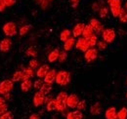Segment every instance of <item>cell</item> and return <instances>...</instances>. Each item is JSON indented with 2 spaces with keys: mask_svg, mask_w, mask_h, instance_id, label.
<instances>
[{
  "mask_svg": "<svg viewBox=\"0 0 127 119\" xmlns=\"http://www.w3.org/2000/svg\"><path fill=\"white\" fill-rule=\"evenodd\" d=\"M70 78H71V75H70L69 71L60 70L57 72L55 82L60 86H66L70 82Z\"/></svg>",
  "mask_w": 127,
  "mask_h": 119,
  "instance_id": "obj_1",
  "label": "cell"
},
{
  "mask_svg": "<svg viewBox=\"0 0 127 119\" xmlns=\"http://www.w3.org/2000/svg\"><path fill=\"white\" fill-rule=\"evenodd\" d=\"M67 93L66 92H60L56 97V103H57V111L63 112L66 109V100H67Z\"/></svg>",
  "mask_w": 127,
  "mask_h": 119,
  "instance_id": "obj_2",
  "label": "cell"
},
{
  "mask_svg": "<svg viewBox=\"0 0 127 119\" xmlns=\"http://www.w3.org/2000/svg\"><path fill=\"white\" fill-rule=\"evenodd\" d=\"M2 30H3L4 34L7 37L15 36L17 33H18V28H17V25L14 22H8V23H6L3 26Z\"/></svg>",
  "mask_w": 127,
  "mask_h": 119,
  "instance_id": "obj_3",
  "label": "cell"
},
{
  "mask_svg": "<svg viewBox=\"0 0 127 119\" xmlns=\"http://www.w3.org/2000/svg\"><path fill=\"white\" fill-rule=\"evenodd\" d=\"M116 38V32L113 29H105L102 32V40L107 42L108 44L112 43Z\"/></svg>",
  "mask_w": 127,
  "mask_h": 119,
  "instance_id": "obj_4",
  "label": "cell"
},
{
  "mask_svg": "<svg viewBox=\"0 0 127 119\" xmlns=\"http://www.w3.org/2000/svg\"><path fill=\"white\" fill-rule=\"evenodd\" d=\"M109 8H110V12L111 13L112 17L118 18V16L120 14V11L122 9L121 0H111L109 3Z\"/></svg>",
  "mask_w": 127,
  "mask_h": 119,
  "instance_id": "obj_5",
  "label": "cell"
},
{
  "mask_svg": "<svg viewBox=\"0 0 127 119\" xmlns=\"http://www.w3.org/2000/svg\"><path fill=\"white\" fill-rule=\"evenodd\" d=\"M13 88H14V82L10 79H5L0 82V94L3 96L7 93H11Z\"/></svg>",
  "mask_w": 127,
  "mask_h": 119,
  "instance_id": "obj_6",
  "label": "cell"
},
{
  "mask_svg": "<svg viewBox=\"0 0 127 119\" xmlns=\"http://www.w3.org/2000/svg\"><path fill=\"white\" fill-rule=\"evenodd\" d=\"M97 58H98V49L96 48H89L84 54V59L88 63L93 62L95 60H97Z\"/></svg>",
  "mask_w": 127,
  "mask_h": 119,
  "instance_id": "obj_7",
  "label": "cell"
},
{
  "mask_svg": "<svg viewBox=\"0 0 127 119\" xmlns=\"http://www.w3.org/2000/svg\"><path fill=\"white\" fill-rule=\"evenodd\" d=\"M45 98H46V96L43 95L40 91L36 92V93L34 94V96H33V99H32L33 105H34L35 107H39V106H41L42 104H45Z\"/></svg>",
  "mask_w": 127,
  "mask_h": 119,
  "instance_id": "obj_8",
  "label": "cell"
},
{
  "mask_svg": "<svg viewBox=\"0 0 127 119\" xmlns=\"http://www.w3.org/2000/svg\"><path fill=\"white\" fill-rule=\"evenodd\" d=\"M78 103H79V98H78V96L76 94H70V95H68L67 100H66V105H67V107L72 108V109L73 108H76Z\"/></svg>",
  "mask_w": 127,
  "mask_h": 119,
  "instance_id": "obj_9",
  "label": "cell"
},
{
  "mask_svg": "<svg viewBox=\"0 0 127 119\" xmlns=\"http://www.w3.org/2000/svg\"><path fill=\"white\" fill-rule=\"evenodd\" d=\"M89 25L92 27V29H93V30H94V32H95L96 34L102 33L103 30H105L104 26L102 25V23L99 20H97V19H91L90 22H89Z\"/></svg>",
  "mask_w": 127,
  "mask_h": 119,
  "instance_id": "obj_10",
  "label": "cell"
},
{
  "mask_svg": "<svg viewBox=\"0 0 127 119\" xmlns=\"http://www.w3.org/2000/svg\"><path fill=\"white\" fill-rule=\"evenodd\" d=\"M75 47L77 50H79L81 52H86L90 47L88 45V42H87V39L84 38V37H79L75 43Z\"/></svg>",
  "mask_w": 127,
  "mask_h": 119,
  "instance_id": "obj_11",
  "label": "cell"
},
{
  "mask_svg": "<svg viewBox=\"0 0 127 119\" xmlns=\"http://www.w3.org/2000/svg\"><path fill=\"white\" fill-rule=\"evenodd\" d=\"M85 28V25L83 23H77L73 29H72V31H71V34H72V37L74 38H79L81 37L82 33H83V30Z\"/></svg>",
  "mask_w": 127,
  "mask_h": 119,
  "instance_id": "obj_12",
  "label": "cell"
},
{
  "mask_svg": "<svg viewBox=\"0 0 127 119\" xmlns=\"http://www.w3.org/2000/svg\"><path fill=\"white\" fill-rule=\"evenodd\" d=\"M11 47H12V40L10 38L6 37V38H4V39H2L0 41V51L2 53L9 52L10 49H11Z\"/></svg>",
  "mask_w": 127,
  "mask_h": 119,
  "instance_id": "obj_13",
  "label": "cell"
},
{
  "mask_svg": "<svg viewBox=\"0 0 127 119\" xmlns=\"http://www.w3.org/2000/svg\"><path fill=\"white\" fill-rule=\"evenodd\" d=\"M49 70H50V66L48 64H42L38 67V69L36 71V76L40 79H42V78L44 79V77L47 75Z\"/></svg>",
  "mask_w": 127,
  "mask_h": 119,
  "instance_id": "obj_14",
  "label": "cell"
},
{
  "mask_svg": "<svg viewBox=\"0 0 127 119\" xmlns=\"http://www.w3.org/2000/svg\"><path fill=\"white\" fill-rule=\"evenodd\" d=\"M56 75H57V70L55 68H52L49 70L47 75L44 77V83L48 84H53L56 80Z\"/></svg>",
  "mask_w": 127,
  "mask_h": 119,
  "instance_id": "obj_15",
  "label": "cell"
},
{
  "mask_svg": "<svg viewBox=\"0 0 127 119\" xmlns=\"http://www.w3.org/2000/svg\"><path fill=\"white\" fill-rule=\"evenodd\" d=\"M105 118L106 119H117V109L114 106L109 107L105 111Z\"/></svg>",
  "mask_w": 127,
  "mask_h": 119,
  "instance_id": "obj_16",
  "label": "cell"
},
{
  "mask_svg": "<svg viewBox=\"0 0 127 119\" xmlns=\"http://www.w3.org/2000/svg\"><path fill=\"white\" fill-rule=\"evenodd\" d=\"M66 119H83V113L80 110H72L66 114Z\"/></svg>",
  "mask_w": 127,
  "mask_h": 119,
  "instance_id": "obj_17",
  "label": "cell"
},
{
  "mask_svg": "<svg viewBox=\"0 0 127 119\" xmlns=\"http://www.w3.org/2000/svg\"><path fill=\"white\" fill-rule=\"evenodd\" d=\"M75 43H76L75 38H74V37H70V38L67 39L65 42H64V50L65 52L70 51V50L73 48V46L75 45Z\"/></svg>",
  "mask_w": 127,
  "mask_h": 119,
  "instance_id": "obj_18",
  "label": "cell"
},
{
  "mask_svg": "<svg viewBox=\"0 0 127 119\" xmlns=\"http://www.w3.org/2000/svg\"><path fill=\"white\" fill-rule=\"evenodd\" d=\"M59 54H60V50L59 49H54L53 51H51L48 55V61L49 62H55L56 60L59 59Z\"/></svg>",
  "mask_w": 127,
  "mask_h": 119,
  "instance_id": "obj_19",
  "label": "cell"
},
{
  "mask_svg": "<svg viewBox=\"0 0 127 119\" xmlns=\"http://www.w3.org/2000/svg\"><path fill=\"white\" fill-rule=\"evenodd\" d=\"M102 110H103V108H102V105H101L100 103H95L94 104H92L91 107H90V113L92 115H99V114H101Z\"/></svg>",
  "mask_w": 127,
  "mask_h": 119,
  "instance_id": "obj_20",
  "label": "cell"
},
{
  "mask_svg": "<svg viewBox=\"0 0 127 119\" xmlns=\"http://www.w3.org/2000/svg\"><path fill=\"white\" fill-rule=\"evenodd\" d=\"M33 86V83L31 79H28V80H23L22 84H21V90L22 92L26 93V92H29L30 90L32 89V87Z\"/></svg>",
  "mask_w": 127,
  "mask_h": 119,
  "instance_id": "obj_21",
  "label": "cell"
},
{
  "mask_svg": "<svg viewBox=\"0 0 127 119\" xmlns=\"http://www.w3.org/2000/svg\"><path fill=\"white\" fill-rule=\"evenodd\" d=\"M95 32H94V30L92 29V27L88 24V25H85V28H84V30H83V33H82V37H84V38H89V37H91L93 34H94Z\"/></svg>",
  "mask_w": 127,
  "mask_h": 119,
  "instance_id": "obj_22",
  "label": "cell"
},
{
  "mask_svg": "<svg viewBox=\"0 0 127 119\" xmlns=\"http://www.w3.org/2000/svg\"><path fill=\"white\" fill-rule=\"evenodd\" d=\"M23 72H24V80L32 79V77L34 76V70H33L32 68H31L30 66L24 68V69H23Z\"/></svg>",
  "mask_w": 127,
  "mask_h": 119,
  "instance_id": "obj_23",
  "label": "cell"
},
{
  "mask_svg": "<svg viewBox=\"0 0 127 119\" xmlns=\"http://www.w3.org/2000/svg\"><path fill=\"white\" fill-rule=\"evenodd\" d=\"M32 29V25H25V26H23V27H21L20 28V30H19V34L21 35V36H25V35H27Z\"/></svg>",
  "mask_w": 127,
  "mask_h": 119,
  "instance_id": "obj_24",
  "label": "cell"
},
{
  "mask_svg": "<svg viewBox=\"0 0 127 119\" xmlns=\"http://www.w3.org/2000/svg\"><path fill=\"white\" fill-rule=\"evenodd\" d=\"M71 31L69 30H67V29H65V30H64L62 32H61V34H60V39H61V41H63V42H65L67 39H69L71 36Z\"/></svg>",
  "mask_w": 127,
  "mask_h": 119,
  "instance_id": "obj_25",
  "label": "cell"
},
{
  "mask_svg": "<svg viewBox=\"0 0 127 119\" xmlns=\"http://www.w3.org/2000/svg\"><path fill=\"white\" fill-rule=\"evenodd\" d=\"M26 54H27V56H29V57H32V58H36L37 57V55H38V52H37V49L35 48V47H33V46H31V47H29L28 48V50L26 51Z\"/></svg>",
  "mask_w": 127,
  "mask_h": 119,
  "instance_id": "obj_26",
  "label": "cell"
},
{
  "mask_svg": "<svg viewBox=\"0 0 127 119\" xmlns=\"http://www.w3.org/2000/svg\"><path fill=\"white\" fill-rule=\"evenodd\" d=\"M21 80H24V72H23V70H17L12 76V81L13 82H19Z\"/></svg>",
  "mask_w": 127,
  "mask_h": 119,
  "instance_id": "obj_27",
  "label": "cell"
},
{
  "mask_svg": "<svg viewBox=\"0 0 127 119\" xmlns=\"http://www.w3.org/2000/svg\"><path fill=\"white\" fill-rule=\"evenodd\" d=\"M46 109H47V111H54V110H57L56 99H52L50 102H48L47 104H46Z\"/></svg>",
  "mask_w": 127,
  "mask_h": 119,
  "instance_id": "obj_28",
  "label": "cell"
},
{
  "mask_svg": "<svg viewBox=\"0 0 127 119\" xmlns=\"http://www.w3.org/2000/svg\"><path fill=\"white\" fill-rule=\"evenodd\" d=\"M53 89V87H52V84H48V83H44L43 85H42V87H41V89L39 90L43 95H45V96H47L48 94H50V92L52 91Z\"/></svg>",
  "mask_w": 127,
  "mask_h": 119,
  "instance_id": "obj_29",
  "label": "cell"
},
{
  "mask_svg": "<svg viewBox=\"0 0 127 119\" xmlns=\"http://www.w3.org/2000/svg\"><path fill=\"white\" fill-rule=\"evenodd\" d=\"M87 42H88V45H89L90 48H95V46H97V43H98L97 34H93L91 37L87 38Z\"/></svg>",
  "mask_w": 127,
  "mask_h": 119,
  "instance_id": "obj_30",
  "label": "cell"
},
{
  "mask_svg": "<svg viewBox=\"0 0 127 119\" xmlns=\"http://www.w3.org/2000/svg\"><path fill=\"white\" fill-rule=\"evenodd\" d=\"M103 6H105V5H104V1H103V0H98V1H96V2H94V3L92 4L91 8H92V10H93L94 12H99Z\"/></svg>",
  "mask_w": 127,
  "mask_h": 119,
  "instance_id": "obj_31",
  "label": "cell"
},
{
  "mask_svg": "<svg viewBox=\"0 0 127 119\" xmlns=\"http://www.w3.org/2000/svg\"><path fill=\"white\" fill-rule=\"evenodd\" d=\"M118 19H119V22L121 24H127V11L124 8L121 9L120 14L118 16Z\"/></svg>",
  "mask_w": 127,
  "mask_h": 119,
  "instance_id": "obj_32",
  "label": "cell"
},
{
  "mask_svg": "<svg viewBox=\"0 0 127 119\" xmlns=\"http://www.w3.org/2000/svg\"><path fill=\"white\" fill-rule=\"evenodd\" d=\"M117 119H127V107L123 106L117 111Z\"/></svg>",
  "mask_w": 127,
  "mask_h": 119,
  "instance_id": "obj_33",
  "label": "cell"
},
{
  "mask_svg": "<svg viewBox=\"0 0 127 119\" xmlns=\"http://www.w3.org/2000/svg\"><path fill=\"white\" fill-rule=\"evenodd\" d=\"M109 13H110V8H108L107 6H103L101 8V10L99 11V16H100V18L104 19L109 16Z\"/></svg>",
  "mask_w": 127,
  "mask_h": 119,
  "instance_id": "obj_34",
  "label": "cell"
},
{
  "mask_svg": "<svg viewBox=\"0 0 127 119\" xmlns=\"http://www.w3.org/2000/svg\"><path fill=\"white\" fill-rule=\"evenodd\" d=\"M36 2H37V4L39 5V7L42 9V10H46L48 7H49V2L50 1H48V0H36Z\"/></svg>",
  "mask_w": 127,
  "mask_h": 119,
  "instance_id": "obj_35",
  "label": "cell"
},
{
  "mask_svg": "<svg viewBox=\"0 0 127 119\" xmlns=\"http://www.w3.org/2000/svg\"><path fill=\"white\" fill-rule=\"evenodd\" d=\"M29 66H30L31 68H32L33 70L36 69V68H38V67H39V61H38V60L32 59L30 60V62H29Z\"/></svg>",
  "mask_w": 127,
  "mask_h": 119,
  "instance_id": "obj_36",
  "label": "cell"
},
{
  "mask_svg": "<svg viewBox=\"0 0 127 119\" xmlns=\"http://www.w3.org/2000/svg\"><path fill=\"white\" fill-rule=\"evenodd\" d=\"M107 47H108V43L105 42L104 40L98 41V43H97V48H98L99 51H105V50L107 49Z\"/></svg>",
  "mask_w": 127,
  "mask_h": 119,
  "instance_id": "obj_37",
  "label": "cell"
},
{
  "mask_svg": "<svg viewBox=\"0 0 127 119\" xmlns=\"http://www.w3.org/2000/svg\"><path fill=\"white\" fill-rule=\"evenodd\" d=\"M67 58V52H65L64 50H62L60 51V54H59V59H58V61L59 62H64Z\"/></svg>",
  "mask_w": 127,
  "mask_h": 119,
  "instance_id": "obj_38",
  "label": "cell"
},
{
  "mask_svg": "<svg viewBox=\"0 0 127 119\" xmlns=\"http://www.w3.org/2000/svg\"><path fill=\"white\" fill-rule=\"evenodd\" d=\"M43 84H44V80L38 78V79H36V80L34 81V83H33V87H34V89L40 90Z\"/></svg>",
  "mask_w": 127,
  "mask_h": 119,
  "instance_id": "obj_39",
  "label": "cell"
},
{
  "mask_svg": "<svg viewBox=\"0 0 127 119\" xmlns=\"http://www.w3.org/2000/svg\"><path fill=\"white\" fill-rule=\"evenodd\" d=\"M76 109L77 110H80V111H83L86 109V101L85 100H82V101H79V103L76 106Z\"/></svg>",
  "mask_w": 127,
  "mask_h": 119,
  "instance_id": "obj_40",
  "label": "cell"
},
{
  "mask_svg": "<svg viewBox=\"0 0 127 119\" xmlns=\"http://www.w3.org/2000/svg\"><path fill=\"white\" fill-rule=\"evenodd\" d=\"M14 118V115L11 111H7L6 113L0 115V119H13Z\"/></svg>",
  "mask_w": 127,
  "mask_h": 119,
  "instance_id": "obj_41",
  "label": "cell"
},
{
  "mask_svg": "<svg viewBox=\"0 0 127 119\" xmlns=\"http://www.w3.org/2000/svg\"><path fill=\"white\" fill-rule=\"evenodd\" d=\"M69 2H70V6H71V8L75 9V8L78 7L80 0H69Z\"/></svg>",
  "mask_w": 127,
  "mask_h": 119,
  "instance_id": "obj_42",
  "label": "cell"
},
{
  "mask_svg": "<svg viewBox=\"0 0 127 119\" xmlns=\"http://www.w3.org/2000/svg\"><path fill=\"white\" fill-rule=\"evenodd\" d=\"M7 111H8V105H7L6 104L0 106V115H2V114H4V113H6Z\"/></svg>",
  "mask_w": 127,
  "mask_h": 119,
  "instance_id": "obj_43",
  "label": "cell"
},
{
  "mask_svg": "<svg viewBox=\"0 0 127 119\" xmlns=\"http://www.w3.org/2000/svg\"><path fill=\"white\" fill-rule=\"evenodd\" d=\"M4 1H5V4H6L7 7H12V6H14L17 2V0H4Z\"/></svg>",
  "mask_w": 127,
  "mask_h": 119,
  "instance_id": "obj_44",
  "label": "cell"
},
{
  "mask_svg": "<svg viewBox=\"0 0 127 119\" xmlns=\"http://www.w3.org/2000/svg\"><path fill=\"white\" fill-rule=\"evenodd\" d=\"M6 4H5V1L4 0H0V13L4 12L5 9H6Z\"/></svg>",
  "mask_w": 127,
  "mask_h": 119,
  "instance_id": "obj_45",
  "label": "cell"
},
{
  "mask_svg": "<svg viewBox=\"0 0 127 119\" xmlns=\"http://www.w3.org/2000/svg\"><path fill=\"white\" fill-rule=\"evenodd\" d=\"M29 119H40V115L38 113H32V115L29 117Z\"/></svg>",
  "mask_w": 127,
  "mask_h": 119,
  "instance_id": "obj_46",
  "label": "cell"
},
{
  "mask_svg": "<svg viewBox=\"0 0 127 119\" xmlns=\"http://www.w3.org/2000/svg\"><path fill=\"white\" fill-rule=\"evenodd\" d=\"M11 93H7V94H5L4 95V99L6 100V101H9V100H11Z\"/></svg>",
  "mask_w": 127,
  "mask_h": 119,
  "instance_id": "obj_47",
  "label": "cell"
},
{
  "mask_svg": "<svg viewBox=\"0 0 127 119\" xmlns=\"http://www.w3.org/2000/svg\"><path fill=\"white\" fill-rule=\"evenodd\" d=\"M6 104V100L4 99V97H0V106Z\"/></svg>",
  "mask_w": 127,
  "mask_h": 119,
  "instance_id": "obj_48",
  "label": "cell"
},
{
  "mask_svg": "<svg viewBox=\"0 0 127 119\" xmlns=\"http://www.w3.org/2000/svg\"><path fill=\"white\" fill-rule=\"evenodd\" d=\"M124 9H125V10L127 11V1L125 2V4H124Z\"/></svg>",
  "mask_w": 127,
  "mask_h": 119,
  "instance_id": "obj_49",
  "label": "cell"
},
{
  "mask_svg": "<svg viewBox=\"0 0 127 119\" xmlns=\"http://www.w3.org/2000/svg\"><path fill=\"white\" fill-rule=\"evenodd\" d=\"M111 0H107V3H108V4H109V3H110V2H111Z\"/></svg>",
  "mask_w": 127,
  "mask_h": 119,
  "instance_id": "obj_50",
  "label": "cell"
},
{
  "mask_svg": "<svg viewBox=\"0 0 127 119\" xmlns=\"http://www.w3.org/2000/svg\"><path fill=\"white\" fill-rule=\"evenodd\" d=\"M126 98H127V92H126Z\"/></svg>",
  "mask_w": 127,
  "mask_h": 119,
  "instance_id": "obj_51",
  "label": "cell"
},
{
  "mask_svg": "<svg viewBox=\"0 0 127 119\" xmlns=\"http://www.w3.org/2000/svg\"><path fill=\"white\" fill-rule=\"evenodd\" d=\"M48 1H52V0H48Z\"/></svg>",
  "mask_w": 127,
  "mask_h": 119,
  "instance_id": "obj_52",
  "label": "cell"
},
{
  "mask_svg": "<svg viewBox=\"0 0 127 119\" xmlns=\"http://www.w3.org/2000/svg\"><path fill=\"white\" fill-rule=\"evenodd\" d=\"M126 83H127V78H126Z\"/></svg>",
  "mask_w": 127,
  "mask_h": 119,
  "instance_id": "obj_53",
  "label": "cell"
}]
</instances>
